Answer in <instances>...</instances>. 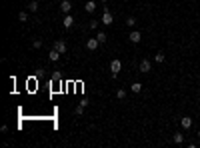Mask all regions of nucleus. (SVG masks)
<instances>
[{"instance_id":"f3484780","label":"nucleus","mask_w":200,"mask_h":148,"mask_svg":"<svg viewBox=\"0 0 200 148\" xmlns=\"http://www.w3.org/2000/svg\"><path fill=\"white\" fill-rule=\"evenodd\" d=\"M126 24H128L130 28H132V26H136V18H134V16H130V18H126Z\"/></svg>"},{"instance_id":"6ab92c4d","label":"nucleus","mask_w":200,"mask_h":148,"mask_svg":"<svg viewBox=\"0 0 200 148\" xmlns=\"http://www.w3.org/2000/svg\"><path fill=\"white\" fill-rule=\"evenodd\" d=\"M18 20H20V22H26V20H28V14H26V12H20V14H18Z\"/></svg>"},{"instance_id":"412c9836","label":"nucleus","mask_w":200,"mask_h":148,"mask_svg":"<svg viewBox=\"0 0 200 148\" xmlns=\"http://www.w3.org/2000/svg\"><path fill=\"white\" fill-rule=\"evenodd\" d=\"M60 78H62V76H60V72H52V80H54V82L60 80Z\"/></svg>"},{"instance_id":"39448f33","label":"nucleus","mask_w":200,"mask_h":148,"mask_svg":"<svg viewBox=\"0 0 200 148\" xmlns=\"http://www.w3.org/2000/svg\"><path fill=\"white\" fill-rule=\"evenodd\" d=\"M150 68H152V64H150V60H140V72H150Z\"/></svg>"},{"instance_id":"dca6fc26","label":"nucleus","mask_w":200,"mask_h":148,"mask_svg":"<svg viewBox=\"0 0 200 148\" xmlns=\"http://www.w3.org/2000/svg\"><path fill=\"white\" fill-rule=\"evenodd\" d=\"M164 58H166V56H164V54H162V52H158L156 56H154V60H156L158 64H162V62H164Z\"/></svg>"},{"instance_id":"f8f14e48","label":"nucleus","mask_w":200,"mask_h":148,"mask_svg":"<svg viewBox=\"0 0 200 148\" xmlns=\"http://www.w3.org/2000/svg\"><path fill=\"white\" fill-rule=\"evenodd\" d=\"M48 56H50V60H52V62H56L58 58H60V52H58L56 48H52V50H50V52H48Z\"/></svg>"},{"instance_id":"20e7f679","label":"nucleus","mask_w":200,"mask_h":148,"mask_svg":"<svg viewBox=\"0 0 200 148\" xmlns=\"http://www.w3.org/2000/svg\"><path fill=\"white\" fill-rule=\"evenodd\" d=\"M54 48H56L60 54H64L66 52V42H64V40H56V42H54Z\"/></svg>"},{"instance_id":"4be33fe9","label":"nucleus","mask_w":200,"mask_h":148,"mask_svg":"<svg viewBox=\"0 0 200 148\" xmlns=\"http://www.w3.org/2000/svg\"><path fill=\"white\" fill-rule=\"evenodd\" d=\"M32 46H34V48H40V46H42V40H34Z\"/></svg>"},{"instance_id":"aec40b11","label":"nucleus","mask_w":200,"mask_h":148,"mask_svg":"<svg viewBox=\"0 0 200 148\" xmlns=\"http://www.w3.org/2000/svg\"><path fill=\"white\" fill-rule=\"evenodd\" d=\"M116 96H118V98H124V96H126V90H124V88H120V90L116 92Z\"/></svg>"},{"instance_id":"9d476101","label":"nucleus","mask_w":200,"mask_h":148,"mask_svg":"<svg viewBox=\"0 0 200 148\" xmlns=\"http://www.w3.org/2000/svg\"><path fill=\"white\" fill-rule=\"evenodd\" d=\"M180 126H182V128H186V130H188V128L192 126V118H188V116L180 118Z\"/></svg>"},{"instance_id":"f03ea898","label":"nucleus","mask_w":200,"mask_h":148,"mask_svg":"<svg viewBox=\"0 0 200 148\" xmlns=\"http://www.w3.org/2000/svg\"><path fill=\"white\" fill-rule=\"evenodd\" d=\"M60 10L64 12V14H70V10H72V2H70V0H62V2H60Z\"/></svg>"},{"instance_id":"ddd939ff","label":"nucleus","mask_w":200,"mask_h":148,"mask_svg":"<svg viewBox=\"0 0 200 148\" xmlns=\"http://www.w3.org/2000/svg\"><path fill=\"white\" fill-rule=\"evenodd\" d=\"M130 90H132V92H134V94H138V92H140V90H142V84H140V82H134V84H132V86H130Z\"/></svg>"},{"instance_id":"0eeeda50","label":"nucleus","mask_w":200,"mask_h":148,"mask_svg":"<svg viewBox=\"0 0 200 148\" xmlns=\"http://www.w3.org/2000/svg\"><path fill=\"white\" fill-rule=\"evenodd\" d=\"M128 38H130V42H134V44H138L140 40H142V38H140V32H138V30H132Z\"/></svg>"},{"instance_id":"423d86ee","label":"nucleus","mask_w":200,"mask_h":148,"mask_svg":"<svg viewBox=\"0 0 200 148\" xmlns=\"http://www.w3.org/2000/svg\"><path fill=\"white\" fill-rule=\"evenodd\" d=\"M100 46V42H98V38H90L88 42H86V48L88 50H96V48Z\"/></svg>"},{"instance_id":"f257e3e1","label":"nucleus","mask_w":200,"mask_h":148,"mask_svg":"<svg viewBox=\"0 0 200 148\" xmlns=\"http://www.w3.org/2000/svg\"><path fill=\"white\" fill-rule=\"evenodd\" d=\"M120 68H122V62H120L118 58L110 62V72H112V74H118V72H120Z\"/></svg>"},{"instance_id":"1a4fd4ad","label":"nucleus","mask_w":200,"mask_h":148,"mask_svg":"<svg viewBox=\"0 0 200 148\" xmlns=\"http://www.w3.org/2000/svg\"><path fill=\"white\" fill-rule=\"evenodd\" d=\"M172 140H174V144H182V142H184V134H182V132H174V134H172Z\"/></svg>"},{"instance_id":"9b49d317","label":"nucleus","mask_w":200,"mask_h":148,"mask_svg":"<svg viewBox=\"0 0 200 148\" xmlns=\"http://www.w3.org/2000/svg\"><path fill=\"white\" fill-rule=\"evenodd\" d=\"M84 10H86V12H94V10H96V2H94V0H88V2L84 4Z\"/></svg>"},{"instance_id":"6e6552de","label":"nucleus","mask_w":200,"mask_h":148,"mask_svg":"<svg viewBox=\"0 0 200 148\" xmlns=\"http://www.w3.org/2000/svg\"><path fill=\"white\" fill-rule=\"evenodd\" d=\"M72 24H74V18H72L70 14H66V16H64V20H62V26H64V28H70Z\"/></svg>"},{"instance_id":"b1692460","label":"nucleus","mask_w":200,"mask_h":148,"mask_svg":"<svg viewBox=\"0 0 200 148\" xmlns=\"http://www.w3.org/2000/svg\"><path fill=\"white\" fill-rule=\"evenodd\" d=\"M100 2H108V0H100Z\"/></svg>"},{"instance_id":"2eb2a0df","label":"nucleus","mask_w":200,"mask_h":148,"mask_svg":"<svg viewBox=\"0 0 200 148\" xmlns=\"http://www.w3.org/2000/svg\"><path fill=\"white\" fill-rule=\"evenodd\" d=\"M38 2H36V0H32V2H30V4H28V10H30V12H36V10H38Z\"/></svg>"},{"instance_id":"4468645a","label":"nucleus","mask_w":200,"mask_h":148,"mask_svg":"<svg viewBox=\"0 0 200 148\" xmlns=\"http://www.w3.org/2000/svg\"><path fill=\"white\" fill-rule=\"evenodd\" d=\"M96 38H98L100 44H104L106 40H108V36H106V32H98V34H96Z\"/></svg>"},{"instance_id":"7ed1b4c3","label":"nucleus","mask_w":200,"mask_h":148,"mask_svg":"<svg viewBox=\"0 0 200 148\" xmlns=\"http://www.w3.org/2000/svg\"><path fill=\"white\" fill-rule=\"evenodd\" d=\"M112 20H114V16L110 14L108 10H104V14H102V24H106V26H110V24H112Z\"/></svg>"},{"instance_id":"5701e85b","label":"nucleus","mask_w":200,"mask_h":148,"mask_svg":"<svg viewBox=\"0 0 200 148\" xmlns=\"http://www.w3.org/2000/svg\"><path fill=\"white\" fill-rule=\"evenodd\" d=\"M198 140H200V130H198Z\"/></svg>"},{"instance_id":"a211bd4d","label":"nucleus","mask_w":200,"mask_h":148,"mask_svg":"<svg viewBox=\"0 0 200 148\" xmlns=\"http://www.w3.org/2000/svg\"><path fill=\"white\" fill-rule=\"evenodd\" d=\"M74 114H78V116H80V114H84V106H82V104H78V106H76V110H74Z\"/></svg>"}]
</instances>
